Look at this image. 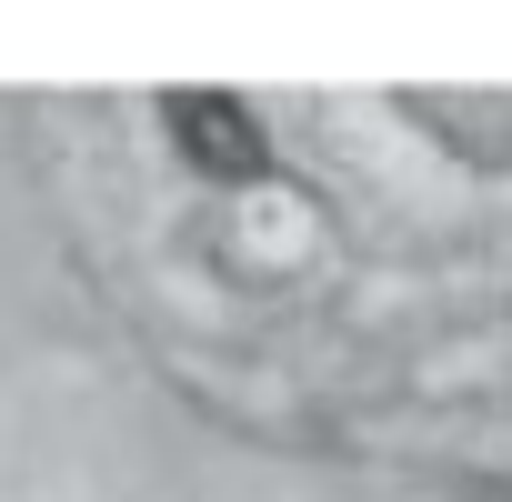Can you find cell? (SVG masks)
<instances>
[{"instance_id":"6da1fadb","label":"cell","mask_w":512,"mask_h":502,"mask_svg":"<svg viewBox=\"0 0 512 502\" xmlns=\"http://www.w3.org/2000/svg\"><path fill=\"white\" fill-rule=\"evenodd\" d=\"M171 141H181L191 171H211V181H262V171H272L262 121H251L231 91H171Z\"/></svg>"},{"instance_id":"7a4b0ae2","label":"cell","mask_w":512,"mask_h":502,"mask_svg":"<svg viewBox=\"0 0 512 502\" xmlns=\"http://www.w3.org/2000/svg\"><path fill=\"white\" fill-rule=\"evenodd\" d=\"M482 502H512V492H482Z\"/></svg>"}]
</instances>
